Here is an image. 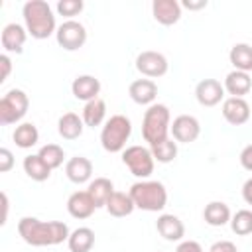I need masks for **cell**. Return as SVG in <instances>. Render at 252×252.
I'll return each instance as SVG.
<instances>
[{"instance_id": "e0dca14e", "label": "cell", "mask_w": 252, "mask_h": 252, "mask_svg": "<svg viewBox=\"0 0 252 252\" xmlns=\"http://www.w3.org/2000/svg\"><path fill=\"white\" fill-rule=\"evenodd\" d=\"M156 228H158V232H159L165 240H169V242H179V240L185 236V226H183L181 219L175 217V215H169V213H163V215L158 217Z\"/></svg>"}, {"instance_id": "ba28073f", "label": "cell", "mask_w": 252, "mask_h": 252, "mask_svg": "<svg viewBox=\"0 0 252 252\" xmlns=\"http://www.w3.org/2000/svg\"><path fill=\"white\" fill-rule=\"evenodd\" d=\"M55 37H57V43L65 49V51H77L85 45L87 41V30L81 22L77 20H65L57 32H55Z\"/></svg>"}, {"instance_id": "4dcf8cb0", "label": "cell", "mask_w": 252, "mask_h": 252, "mask_svg": "<svg viewBox=\"0 0 252 252\" xmlns=\"http://www.w3.org/2000/svg\"><path fill=\"white\" fill-rule=\"evenodd\" d=\"M230 228L234 234L238 236H246L252 234V211L248 209H240L230 217Z\"/></svg>"}, {"instance_id": "7402d4cb", "label": "cell", "mask_w": 252, "mask_h": 252, "mask_svg": "<svg viewBox=\"0 0 252 252\" xmlns=\"http://www.w3.org/2000/svg\"><path fill=\"white\" fill-rule=\"evenodd\" d=\"M83 128H85V122L75 112H65L59 118V122H57V132H59V136L63 140H77V138H81Z\"/></svg>"}, {"instance_id": "cb8c5ba5", "label": "cell", "mask_w": 252, "mask_h": 252, "mask_svg": "<svg viewBox=\"0 0 252 252\" xmlns=\"http://www.w3.org/2000/svg\"><path fill=\"white\" fill-rule=\"evenodd\" d=\"M104 209L108 211V215H112V217H116V219H122V217L132 215V211L136 209V205H134V201H132L130 193L114 191V193H112V197L108 199V203H106V207H104Z\"/></svg>"}, {"instance_id": "9c48e42d", "label": "cell", "mask_w": 252, "mask_h": 252, "mask_svg": "<svg viewBox=\"0 0 252 252\" xmlns=\"http://www.w3.org/2000/svg\"><path fill=\"white\" fill-rule=\"evenodd\" d=\"M167 67H169L167 59H165V55L159 53V51L148 49V51L138 53V57H136V69H138L144 77H148V79L163 77V75L167 73Z\"/></svg>"}, {"instance_id": "4fadbf2b", "label": "cell", "mask_w": 252, "mask_h": 252, "mask_svg": "<svg viewBox=\"0 0 252 252\" xmlns=\"http://www.w3.org/2000/svg\"><path fill=\"white\" fill-rule=\"evenodd\" d=\"M26 37H28V30L16 22L4 26L2 30V35H0V41H2V47L6 53H16L20 55L24 51V43H26Z\"/></svg>"}, {"instance_id": "7a4b0ae2", "label": "cell", "mask_w": 252, "mask_h": 252, "mask_svg": "<svg viewBox=\"0 0 252 252\" xmlns=\"http://www.w3.org/2000/svg\"><path fill=\"white\" fill-rule=\"evenodd\" d=\"M22 16L28 33L33 39H47L57 32L53 10L45 0H28L22 8Z\"/></svg>"}, {"instance_id": "f35d334b", "label": "cell", "mask_w": 252, "mask_h": 252, "mask_svg": "<svg viewBox=\"0 0 252 252\" xmlns=\"http://www.w3.org/2000/svg\"><path fill=\"white\" fill-rule=\"evenodd\" d=\"M242 199H244L248 205H252V177L246 179L244 185H242Z\"/></svg>"}, {"instance_id": "4316f807", "label": "cell", "mask_w": 252, "mask_h": 252, "mask_svg": "<svg viewBox=\"0 0 252 252\" xmlns=\"http://www.w3.org/2000/svg\"><path fill=\"white\" fill-rule=\"evenodd\" d=\"M104 116H106V102L102 98H94V100L85 102V108L81 114L85 126H89V128L100 126L104 122Z\"/></svg>"}, {"instance_id": "836d02e7", "label": "cell", "mask_w": 252, "mask_h": 252, "mask_svg": "<svg viewBox=\"0 0 252 252\" xmlns=\"http://www.w3.org/2000/svg\"><path fill=\"white\" fill-rule=\"evenodd\" d=\"M14 167V156L8 148H0V171L8 173Z\"/></svg>"}, {"instance_id": "277c9868", "label": "cell", "mask_w": 252, "mask_h": 252, "mask_svg": "<svg viewBox=\"0 0 252 252\" xmlns=\"http://www.w3.org/2000/svg\"><path fill=\"white\" fill-rule=\"evenodd\" d=\"M128 193L136 209H142L148 213L163 211L167 205V191H165V185L159 181H136Z\"/></svg>"}, {"instance_id": "74e56055", "label": "cell", "mask_w": 252, "mask_h": 252, "mask_svg": "<svg viewBox=\"0 0 252 252\" xmlns=\"http://www.w3.org/2000/svg\"><path fill=\"white\" fill-rule=\"evenodd\" d=\"M0 65H2L0 83H4V81L8 79V75H10V71H12V61H10V57H8L6 53H2V55H0Z\"/></svg>"}, {"instance_id": "f1b7e54d", "label": "cell", "mask_w": 252, "mask_h": 252, "mask_svg": "<svg viewBox=\"0 0 252 252\" xmlns=\"http://www.w3.org/2000/svg\"><path fill=\"white\" fill-rule=\"evenodd\" d=\"M12 140H14V144H16L18 148L28 150V148H32V146L37 144L39 132H37L35 124H32V122H22V124L16 126V130H14V134H12Z\"/></svg>"}, {"instance_id": "f546056e", "label": "cell", "mask_w": 252, "mask_h": 252, "mask_svg": "<svg viewBox=\"0 0 252 252\" xmlns=\"http://www.w3.org/2000/svg\"><path fill=\"white\" fill-rule=\"evenodd\" d=\"M150 150H152L154 159L159 161V163H169V161H173L177 158V142L173 138H167V140L152 146Z\"/></svg>"}, {"instance_id": "5bb4252c", "label": "cell", "mask_w": 252, "mask_h": 252, "mask_svg": "<svg viewBox=\"0 0 252 252\" xmlns=\"http://www.w3.org/2000/svg\"><path fill=\"white\" fill-rule=\"evenodd\" d=\"M152 16L161 26H173L181 18V4L177 0H154Z\"/></svg>"}, {"instance_id": "30bf717a", "label": "cell", "mask_w": 252, "mask_h": 252, "mask_svg": "<svg viewBox=\"0 0 252 252\" xmlns=\"http://www.w3.org/2000/svg\"><path fill=\"white\" fill-rule=\"evenodd\" d=\"M171 136L175 142H181V144H191L199 138L201 134V124L195 116L191 114H179L173 122H171V128H169Z\"/></svg>"}, {"instance_id": "ac0fdd59", "label": "cell", "mask_w": 252, "mask_h": 252, "mask_svg": "<svg viewBox=\"0 0 252 252\" xmlns=\"http://www.w3.org/2000/svg\"><path fill=\"white\" fill-rule=\"evenodd\" d=\"M65 175L69 181L81 185V183H87L93 175V163L89 158L85 156H75L71 158L67 163H65Z\"/></svg>"}, {"instance_id": "6da1fadb", "label": "cell", "mask_w": 252, "mask_h": 252, "mask_svg": "<svg viewBox=\"0 0 252 252\" xmlns=\"http://www.w3.org/2000/svg\"><path fill=\"white\" fill-rule=\"evenodd\" d=\"M18 234L30 246H55L69 240V226L61 220H39L35 217H22Z\"/></svg>"}, {"instance_id": "d6986e66", "label": "cell", "mask_w": 252, "mask_h": 252, "mask_svg": "<svg viewBox=\"0 0 252 252\" xmlns=\"http://www.w3.org/2000/svg\"><path fill=\"white\" fill-rule=\"evenodd\" d=\"M94 203L91 199V195L87 191H75L69 195L67 199V211L73 219H89L93 213H94Z\"/></svg>"}, {"instance_id": "2e32d148", "label": "cell", "mask_w": 252, "mask_h": 252, "mask_svg": "<svg viewBox=\"0 0 252 252\" xmlns=\"http://www.w3.org/2000/svg\"><path fill=\"white\" fill-rule=\"evenodd\" d=\"M128 94L130 98L136 102V104H148L152 106L156 96H158V85L152 81V79H136L130 83V89H128Z\"/></svg>"}, {"instance_id": "7c38bea8", "label": "cell", "mask_w": 252, "mask_h": 252, "mask_svg": "<svg viewBox=\"0 0 252 252\" xmlns=\"http://www.w3.org/2000/svg\"><path fill=\"white\" fill-rule=\"evenodd\" d=\"M250 104L244 98H236V96H228L222 102V116L228 124L232 126H242L250 120Z\"/></svg>"}, {"instance_id": "3957f363", "label": "cell", "mask_w": 252, "mask_h": 252, "mask_svg": "<svg viewBox=\"0 0 252 252\" xmlns=\"http://www.w3.org/2000/svg\"><path fill=\"white\" fill-rule=\"evenodd\" d=\"M169 128H171L169 108L159 102L158 104L154 102L152 106H148V110L144 112V120H142V136L150 144V148L167 140Z\"/></svg>"}, {"instance_id": "44dd1931", "label": "cell", "mask_w": 252, "mask_h": 252, "mask_svg": "<svg viewBox=\"0 0 252 252\" xmlns=\"http://www.w3.org/2000/svg\"><path fill=\"white\" fill-rule=\"evenodd\" d=\"M87 193L91 195L94 207L100 209V207H106L108 199L112 197V193H114V185H112V181H110L108 177H96V179H93V181L89 183Z\"/></svg>"}, {"instance_id": "83f0119b", "label": "cell", "mask_w": 252, "mask_h": 252, "mask_svg": "<svg viewBox=\"0 0 252 252\" xmlns=\"http://www.w3.org/2000/svg\"><path fill=\"white\" fill-rule=\"evenodd\" d=\"M228 59H230V63H232V67L236 71L250 73L252 71V45H248V43H234L230 47Z\"/></svg>"}, {"instance_id": "603a6c76", "label": "cell", "mask_w": 252, "mask_h": 252, "mask_svg": "<svg viewBox=\"0 0 252 252\" xmlns=\"http://www.w3.org/2000/svg\"><path fill=\"white\" fill-rule=\"evenodd\" d=\"M24 171H26V175L32 179V181H47L49 179V175H51V167L39 158V154H30V156H26L24 158Z\"/></svg>"}, {"instance_id": "d4e9b609", "label": "cell", "mask_w": 252, "mask_h": 252, "mask_svg": "<svg viewBox=\"0 0 252 252\" xmlns=\"http://www.w3.org/2000/svg\"><path fill=\"white\" fill-rule=\"evenodd\" d=\"M230 209L222 201H211L203 211V219L209 226H224L226 222H230Z\"/></svg>"}, {"instance_id": "8fae6325", "label": "cell", "mask_w": 252, "mask_h": 252, "mask_svg": "<svg viewBox=\"0 0 252 252\" xmlns=\"http://www.w3.org/2000/svg\"><path fill=\"white\" fill-rule=\"evenodd\" d=\"M195 98L201 106H217L224 98V87L217 79H203L195 87Z\"/></svg>"}, {"instance_id": "1f68e13d", "label": "cell", "mask_w": 252, "mask_h": 252, "mask_svg": "<svg viewBox=\"0 0 252 252\" xmlns=\"http://www.w3.org/2000/svg\"><path fill=\"white\" fill-rule=\"evenodd\" d=\"M39 158L51 167V169H57L59 165H63V159H65V152L61 146L57 144H45L39 148Z\"/></svg>"}, {"instance_id": "9a60e30c", "label": "cell", "mask_w": 252, "mask_h": 252, "mask_svg": "<svg viewBox=\"0 0 252 252\" xmlns=\"http://www.w3.org/2000/svg\"><path fill=\"white\" fill-rule=\"evenodd\" d=\"M71 93L77 100H94L98 98L100 93V81L93 75H79L73 83H71Z\"/></svg>"}, {"instance_id": "ab89813d", "label": "cell", "mask_w": 252, "mask_h": 252, "mask_svg": "<svg viewBox=\"0 0 252 252\" xmlns=\"http://www.w3.org/2000/svg\"><path fill=\"white\" fill-rule=\"evenodd\" d=\"M183 6H185V8H189V10H201V8H205V6H207V0H199V2L185 0V2H183Z\"/></svg>"}, {"instance_id": "8d00e7d4", "label": "cell", "mask_w": 252, "mask_h": 252, "mask_svg": "<svg viewBox=\"0 0 252 252\" xmlns=\"http://www.w3.org/2000/svg\"><path fill=\"white\" fill-rule=\"evenodd\" d=\"M240 165L246 171H252V144H248L242 152H240Z\"/></svg>"}, {"instance_id": "5b68a950", "label": "cell", "mask_w": 252, "mask_h": 252, "mask_svg": "<svg viewBox=\"0 0 252 252\" xmlns=\"http://www.w3.org/2000/svg\"><path fill=\"white\" fill-rule=\"evenodd\" d=\"M130 134H132L130 118H126L124 114H114L104 122L100 130V146L110 154L124 152L126 142L130 140Z\"/></svg>"}, {"instance_id": "60d3db41", "label": "cell", "mask_w": 252, "mask_h": 252, "mask_svg": "<svg viewBox=\"0 0 252 252\" xmlns=\"http://www.w3.org/2000/svg\"><path fill=\"white\" fill-rule=\"evenodd\" d=\"M6 219H8V195L2 193V224H6Z\"/></svg>"}, {"instance_id": "d6a6232c", "label": "cell", "mask_w": 252, "mask_h": 252, "mask_svg": "<svg viewBox=\"0 0 252 252\" xmlns=\"http://www.w3.org/2000/svg\"><path fill=\"white\" fill-rule=\"evenodd\" d=\"M83 8H85L83 0H59L57 2V12H59V16H65V18L79 16L83 12Z\"/></svg>"}, {"instance_id": "8992f818", "label": "cell", "mask_w": 252, "mask_h": 252, "mask_svg": "<svg viewBox=\"0 0 252 252\" xmlns=\"http://www.w3.org/2000/svg\"><path fill=\"white\" fill-rule=\"evenodd\" d=\"M30 106V98L22 89H12L0 98V124L10 126L20 122Z\"/></svg>"}, {"instance_id": "484cf974", "label": "cell", "mask_w": 252, "mask_h": 252, "mask_svg": "<svg viewBox=\"0 0 252 252\" xmlns=\"http://www.w3.org/2000/svg\"><path fill=\"white\" fill-rule=\"evenodd\" d=\"M67 244L71 252H91L94 246V232L89 226H79L69 234Z\"/></svg>"}, {"instance_id": "d590c367", "label": "cell", "mask_w": 252, "mask_h": 252, "mask_svg": "<svg viewBox=\"0 0 252 252\" xmlns=\"http://www.w3.org/2000/svg\"><path fill=\"white\" fill-rule=\"evenodd\" d=\"M175 252H203V248H201V244L195 242V240H183V242L177 244Z\"/></svg>"}, {"instance_id": "52a82bcc", "label": "cell", "mask_w": 252, "mask_h": 252, "mask_svg": "<svg viewBox=\"0 0 252 252\" xmlns=\"http://www.w3.org/2000/svg\"><path fill=\"white\" fill-rule=\"evenodd\" d=\"M122 161L124 165L130 169V173L134 177H140V179H146L154 173V156H152V150L150 148H144V146H130L122 152Z\"/></svg>"}, {"instance_id": "ffe728a7", "label": "cell", "mask_w": 252, "mask_h": 252, "mask_svg": "<svg viewBox=\"0 0 252 252\" xmlns=\"http://www.w3.org/2000/svg\"><path fill=\"white\" fill-rule=\"evenodd\" d=\"M222 87H224V91H226L230 96L244 98V94H248L250 89H252V79H250L248 73H244V71H236V69H234V71H230V73L226 75Z\"/></svg>"}, {"instance_id": "e575fe53", "label": "cell", "mask_w": 252, "mask_h": 252, "mask_svg": "<svg viewBox=\"0 0 252 252\" xmlns=\"http://www.w3.org/2000/svg\"><path fill=\"white\" fill-rule=\"evenodd\" d=\"M209 252H238V248L230 240H219L209 248Z\"/></svg>"}]
</instances>
